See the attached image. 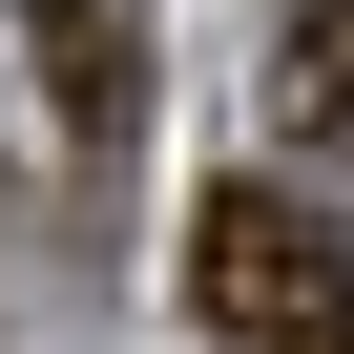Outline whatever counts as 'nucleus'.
Listing matches in <instances>:
<instances>
[{
  "mask_svg": "<svg viewBox=\"0 0 354 354\" xmlns=\"http://www.w3.org/2000/svg\"><path fill=\"white\" fill-rule=\"evenodd\" d=\"M188 313L209 333H313V313H354V271H333V209L313 188H271V167H250V188H209L188 209Z\"/></svg>",
  "mask_w": 354,
  "mask_h": 354,
  "instance_id": "1",
  "label": "nucleus"
},
{
  "mask_svg": "<svg viewBox=\"0 0 354 354\" xmlns=\"http://www.w3.org/2000/svg\"><path fill=\"white\" fill-rule=\"evenodd\" d=\"M21 42H42L63 146H84V167H125V125H146V0H21Z\"/></svg>",
  "mask_w": 354,
  "mask_h": 354,
  "instance_id": "2",
  "label": "nucleus"
},
{
  "mask_svg": "<svg viewBox=\"0 0 354 354\" xmlns=\"http://www.w3.org/2000/svg\"><path fill=\"white\" fill-rule=\"evenodd\" d=\"M271 104H292V146H333V167H354V0H292V63H271Z\"/></svg>",
  "mask_w": 354,
  "mask_h": 354,
  "instance_id": "3",
  "label": "nucleus"
},
{
  "mask_svg": "<svg viewBox=\"0 0 354 354\" xmlns=\"http://www.w3.org/2000/svg\"><path fill=\"white\" fill-rule=\"evenodd\" d=\"M271 354H354V313H313V333H271Z\"/></svg>",
  "mask_w": 354,
  "mask_h": 354,
  "instance_id": "4",
  "label": "nucleus"
}]
</instances>
